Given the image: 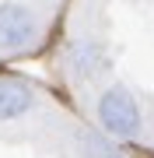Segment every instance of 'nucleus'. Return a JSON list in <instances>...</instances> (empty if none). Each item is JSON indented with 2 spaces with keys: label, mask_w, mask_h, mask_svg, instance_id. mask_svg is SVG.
<instances>
[{
  "label": "nucleus",
  "mask_w": 154,
  "mask_h": 158,
  "mask_svg": "<svg viewBox=\"0 0 154 158\" xmlns=\"http://www.w3.org/2000/svg\"><path fill=\"white\" fill-rule=\"evenodd\" d=\"M98 123H102L105 134H112L116 141H133L144 130V113L140 102L126 85H109L102 95H98Z\"/></svg>",
  "instance_id": "nucleus-1"
},
{
  "label": "nucleus",
  "mask_w": 154,
  "mask_h": 158,
  "mask_svg": "<svg viewBox=\"0 0 154 158\" xmlns=\"http://www.w3.org/2000/svg\"><path fill=\"white\" fill-rule=\"evenodd\" d=\"M39 39V14L21 0L0 4V53H25Z\"/></svg>",
  "instance_id": "nucleus-2"
},
{
  "label": "nucleus",
  "mask_w": 154,
  "mask_h": 158,
  "mask_svg": "<svg viewBox=\"0 0 154 158\" xmlns=\"http://www.w3.org/2000/svg\"><path fill=\"white\" fill-rule=\"evenodd\" d=\"M63 67H67L70 81H77V85H81V81L98 77V74L109 67V56H105V49H102L95 39H77V42H70V46H67Z\"/></svg>",
  "instance_id": "nucleus-3"
},
{
  "label": "nucleus",
  "mask_w": 154,
  "mask_h": 158,
  "mask_svg": "<svg viewBox=\"0 0 154 158\" xmlns=\"http://www.w3.org/2000/svg\"><path fill=\"white\" fill-rule=\"evenodd\" d=\"M35 106H39V95H35V88L28 81L11 77V74H0V119H4V123L28 116Z\"/></svg>",
  "instance_id": "nucleus-4"
},
{
  "label": "nucleus",
  "mask_w": 154,
  "mask_h": 158,
  "mask_svg": "<svg viewBox=\"0 0 154 158\" xmlns=\"http://www.w3.org/2000/svg\"><path fill=\"white\" fill-rule=\"evenodd\" d=\"M77 148L84 158H126L116 137L102 134V130H77Z\"/></svg>",
  "instance_id": "nucleus-5"
}]
</instances>
